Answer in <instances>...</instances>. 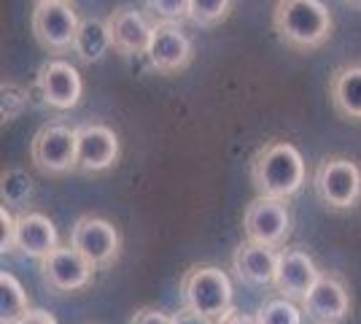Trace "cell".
<instances>
[{"label": "cell", "instance_id": "obj_32", "mask_svg": "<svg viewBox=\"0 0 361 324\" xmlns=\"http://www.w3.org/2000/svg\"><path fill=\"white\" fill-rule=\"evenodd\" d=\"M345 3H350V6H356V8H361V0H345Z\"/></svg>", "mask_w": 361, "mask_h": 324}, {"label": "cell", "instance_id": "obj_18", "mask_svg": "<svg viewBox=\"0 0 361 324\" xmlns=\"http://www.w3.org/2000/svg\"><path fill=\"white\" fill-rule=\"evenodd\" d=\"M329 100L337 116L361 122V62L340 65L329 76Z\"/></svg>", "mask_w": 361, "mask_h": 324}, {"label": "cell", "instance_id": "obj_28", "mask_svg": "<svg viewBox=\"0 0 361 324\" xmlns=\"http://www.w3.org/2000/svg\"><path fill=\"white\" fill-rule=\"evenodd\" d=\"M173 324H216V322H211L208 316H202V313H197V311L183 306V308L173 316Z\"/></svg>", "mask_w": 361, "mask_h": 324}, {"label": "cell", "instance_id": "obj_14", "mask_svg": "<svg viewBox=\"0 0 361 324\" xmlns=\"http://www.w3.org/2000/svg\"><path fill=\"white\" fill-rule=\"evenodd\" d=\"M321 270L313 263V257L300 246L278 251V273H275V289L281 297H288L294 303H302L307 292L313 289Z\"/></svg>", "mask_w": 361, "mask_h": 324}, {"label": "cell", "instance_id": "obj_23", "mask_svg": "<svg viewBox=\"0 0 361 324\" xmlns=\"http://www.w3.org/2000/svg\"><path fill=\"white\" fill-rule=\"evenodd\" d=\"M232 11V0H192V14L189 19L197 28H213L224 22Z\"/></svg>", "mask_w": 361, "mask_h": 324}, {"label": "cell", "instance_id": "obj_31", "mask_svg": "<svg viewBox=\"0 0 361 324\" xmlns=\"http://www.w3.org/2000/svg\"><path fill=\"white\" fill-rule=\"evenodd\" d=\"M35 3H68V0H35Z\"/></svg>", "mask_w": 361, "mask_h": 324}, {"label": "cell", "instance_id": "obj_15", "mask_svg": "<svg viewBox=\"0 0 361 324\" xmlns=\"http://www.w3.org/2000/svg\"><path fill=\"white\" fill-rule=\"evenodd\" d=\"M232 270L240 281L251 287H275V273H278V251L275 246H264L256 241H243L240 246L232 251Z\"/></svg>", "mask_w": 361, "mask_h": 324}, {"label": "cell", "instance_id": "obj_2", "mask_svg": "<svg viewBox=\"0 0 361 324\" xmlns=\"http://www.w3.org/2000/svg\"><path fill=\"white\" fill-rule=\"evenodd\" d=\"M251 184L256 195L294 198L305 184V160L300 149L288 140H267L254 157H251Z\"/></svg>", "mask_w": 361, "mask_h": 324}, {"label": "cell", "instance_id": "obj_13", "mask_svg": "<svg viewBox=\"0 0 361 324\" xmlns=\"http://www.w3.org/2000/svg\"><path fill=\"white\" fill-rule=\"evenodd\" d=\"M302 311L310 324H343L350 316V294L343 278L324 273L313 284V289L302 300Z\"/></svg>", "mask_w": 361, "mask_h": 324}, {"label": "cell", "instance_id": "obj_8", "mask_svg": "<svg viewBox=\"0 0 361 324\" xmlns=\"http://www.w3.org/2000/svg\"><path fill=\"white\" fill-rule=\"evenodd\" d=\"M71 246L97 268H111L121 254V232L103 216H81L71 230Z\"/></svg>", "mask_w": 361, "mask_h": 324}, {"label": "cell", "instance_id": "obj_10", "mask_svg": "<svg viewBox=\"0 0 361 324\" xmlns=\"http://www.w3.org/2000/svg\"><path fill=\"white\" fill-rule=\"evenodd\" d=\"M97 265L90 263L75 246H57L41 260L44 284L54 292H81L94 278Z\"/></svg>", "mask_w": 361, "mask_h": 324}, {"label": "cell", "instance_id": "obj_26", "mask_svg": "<svg viewBox=\"0 0 361 324\" xmlns=\"http://www.w3.org/2000/svg\"><path fill=\"white\" fill-rule=\"evenodd\" d=\"M0 227H3V238H0V251L3 254H11L16 248V216H11V211H8V205H3L0 208Z\"/></svg>", "mask_w": 361, "mask_h": 324}, {"label": "cell", "instance_id": "obj_11", "mask_svg": "<svg viewBox=\"0 0 361 324\" xmlns=\"http://www.w3.org/2000/svg\"><path fill=\"white\" fill-rule=\"evenodd\" d=\"M78 133V173H106L119 162L121 140L114 127L103 122H87L75 127Z\"/></svg>", "mask_w": 361, "mask_h": 324}, {"label": "cell", "instance_id": "obj_27", "mask_svg": "<svg viewBox=\"0 0 361 324\" xmlns=\"http://www.w3.org/2000/svg\"><path fill=\"white\" fill-rule=\"evenodd\" d=\"M130 324H173V316H167V313L157 308H140L135 311V316H133Z\"/></svg>", "mask_w": 361, "mask_h": 324}, {"label": "cell", "instance_id": "obj_30", "mask_svg": "<svg viewBox=\"0 0 361 324\" xmlns=\"http://www.w3.org/2000/svg\"><path fill=\"white\" fill-rule=\"evenodd\" d=\"M216 324H259V316H245L240 311H229L224 319H219Z\"/></svg>", "mask_w": 361, "mask_h": 324}, {"label": "cell", "instance_id": "obj_1", "mask_svg": "<svg viewBox=\"0 0 361 324\" xmlns=\"http://www.w3.org/2000/svg\"><path fill=\"white\" fill-rule=\"evenodd\" d=\"M272 30L294 52H316L331 38L334 19L324 0H278L272 8Z\"/></svg>", "mask_w": 361, "mask_h": 324}, {"label": "cell", "instance_id": "obj_17", "mask_svg": "<svg viewBox=\"0 0 361 324\" xmlns=\"http://www.w3.org/2000/svg\"><path fill=\"white\" fill-rule=\"evenodd\" d=\"M16 248L32 260H44L60 246L54 222L41 211H25L16 216Z\"/></svg>", "mask_w": 361, "mask_h": 324}, {"label": "cell", "instance_id": "obj_7", "mask_svg": "<svg viewBox=\"0 0 361 324\" xmlns=\"http://www.w3.org/2000/svg\"><path fill=\"white\" fill-rule=\"evenodd\" d=\"M78 25H81V19L75 16V11L68 3H35V8H32V35L41 44V49L51 52V54L73 52Z\"/></svg>", "mask_w": 361, "mask_h": 324}, {"label": "cell", "instance_id": "obj_12", "mask_svg": "<svg viewBox=\"0 0 361 324\" xmlns=\"http://www.w3.org/2000/svg\"><path fill=\"white\" fill-rule=\"evenodd\" d=\"M38 92L44 97L46 106L57 108V111H71L81 103V95H84V81L78 68L71 65L68 60H46L38 68Z\"/></svg>", "mask_w": 361, "mask_h": 324}, {"label": "cell", "instance_id": "obj_24", "mask_svg": "<svg viewBox=\"0 0 361 324\" xmlns=\"http://www.w3.org/2000/svg\"><path fill=\"white\" fill-rule=\"evenodd\" d=\"M146 8L159 22H183L192 14V0H146Z\"/></svg>", "mask_w": 361, "mask_h": 324}, {"label": "cell", "instance_id": "obj_16", "mask_svg": "<svg viewBox=\"0 0 361 324\" xmlns=\"http://www.w3.org/2000/svg\"><path fill=\"white\" fill-rule=\"evenodd\" d=\"M108 30L114 38V49L119 54H146L151 44V30L154 25H149V19L140 14L133 6H119L116 11L108 14Z\"/></svg>", "mask_w": 361, "mask_h": 324}, {"label": "cell", "instance_id": "obj_21", "mask_svg": "<svg viewBox=\"0 0 361 324\" xmlns=\"http://www.w3.org/2000/svg\"><path fill=\"white\" fill-rule=\"evenodd\" d=\"M0 195H3V205L25 208L35 195V184L22 168H8L0 179Z\"/></svg>", "mask_w": 361, "mask_h": 324}, {"label": "cell", "instance_id": "obj_19", "mask_svg": "<svg viewBox=\"0 0 361 324\" xmlns=\"http://www.w3.org/2000/svg\"><path fill=\"white\" fill-rule=\"evenodd\" d=\"M111 49H114V38H111L106 19H94V16L81 19L73 41V54L78 57V62H84V65L103 62Z\"/></svg>", "mask_w": 361, "mask_h": 324}, {"label": "cell", "instance_id": "obj_22", "mask_svg": "<svg viewBox=\"0 0 361 324\" xmlns=\"http://www.w3.org/2000/svg\"><path fill=\"white\" fill-rule=\"evenodd\" d=\"M256 316H259V324H302L305 311L288 297H272L259 306Z\"/></svg>", "mask_w": 361, "mask_h": 324}, {"label": "cell", "instance_id": "obj_29", "mask_svg": "<svg viewBox=\"0 0 361 324\" xmlns=\"http://www.w3.org/2000/svg\"><path fill=\"white\" fill-rule=\"evenodd\" d=\"M16 324H57V319L44 308H30Z\"/></svg>", "mask_w": 361, "mask_h": 324}, {"label": "cell", "instance_id": "obj_5", "mask_svg": "<svg viewBox=\"0 0 361 324\" xmlns=\"http://www.w3.org/2000/svg\"><path fill=\"white\" fill-rule=\"evenodd\" d=\"M32 165L44 176H68L78 162V133L62 122H46L30 143Z\"/></svg>", "mask_w": 361, "mask_h": 324}, {"label": "cell", "instance_id": "obj_3", "mask_svg": "<svg viewBox=\"0 0 361 324\" xmlns=\"http://www.w3.org/2000/svg\"><path fill=\"white\" fill-rule=\"evenodd\" d=\"M180 297L186 308L219 322L232 311V281L216 265H195L180 278Z\"/></svg>", "mask_w": 361, "mask_h": 324}, {"label": "cell", "instance_id": "obj_20", "mask_svg": "<svg viewBox=\"0 0 361 324\" xmlns=\"http://www.w3.org/2000/svg\"><path fill=\"white\" fill-rule=\"evenodd\" d=\"M30 311L27 292L22 289V284L11 273H0V322L16 324L25 313Z\"/></svg>", "mask_w": 361, "mask_h": 324}, {"label": "cell", "instance_id": "obj_25", "mask_svg": "<svg viewBox=\"0 0 361 324\" xmlns=\"http://www.w3.org/2000/svg\"><path fill=\"white\" fill-rule=\"evenodd\" d=\"M3 100H0V111H3V122H14L16 116L27 108V90H22L19 84H3Z\"/></svg>", "mask_w": 361, "mask_h": 324}, {"label": "cell", "instance_id": "obj_9", "mask_svg": "<svg viewBox=\"0 0 361 324\" xmlns=\"http://www.w3.org/2000/svg\"><path fill=\"white\" fill-rule=\"evenodd\" d=\"M146 57L151 68L159 71L162 76H176L192 65L195 47H192V38L180 30V22H157L151 30Z\"/></svg>", "mask_w": 361, "mask_h": 324}, {"label": "cell", "instance_id": "obj_4", "mask_svg": "<svg viewBox=\"0 0 361 324\" xmlns=\"http://www.w3.org/2000/svg\"><path fill=\"white\" fill-rule=\"evenodd\" d=\"M316 198L331 211H350L361 200V168L343 155L324 157L313 170Z\"/></svg>", "mask_w": 361, "mask_h": 324}, {"label": "cell", "instance_id": "obj_6", "mask_svg": "<svg viewBox=\"0 0 361 324\" xmlns=\"http://www.w3.org/2000/svg\"><path fill=\"white\" fill-rule=\"evenodd\" d=\"M243 230L248 241L264 244V246H283L291 232V211L288 200L281 198H267V195H256L248 203L245 214H243Z\"/></svg>", "mask_w": 361, "mask_h": 324}]
</instances>
